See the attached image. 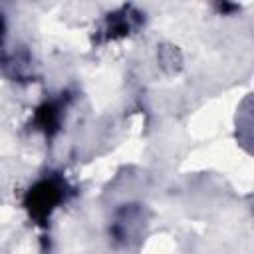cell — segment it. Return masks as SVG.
<instances>
[{"instance_id":"cell-1","label":"cell","mask_w":254,"mask_h":254,"mask_svg":"<svg viewBox=\"0 0 254 254\" xmlns=\"http://www.w3.org/2000/svg\"><path fill=\"white\" fill-rule=\"evenodd\" d=\"M77 194L64 171L48 169L34 177L20 194V208L28 222L38 230H48L56 214Z\"/></svg>"},{"instance_id":"cell-2","label":"cell","mask_w":254,"mask_h":254,"mask_svg":"<svg viewBox=\"0 0 254 254\" xmlns=\"http://www.w3.org/2000/svg\"><path fill=\"white\" fill-rule=\"evenodd\" d=\"M147 24L145 12L135 4H121L99 18L93 30V42L97 46H107L123 42L139 34Z\"/></svg>"},{"instance_id":"cell-3","label":"cell","mask_w":254,"mask_h":254,"mask_svg":"<svg viewBox=\"0 0 254 254\" xmlns=\"http://www.w3.org/2000/svg\"><path fill=\"white\" fill-rule=\"evenodd\" d=\"M71 101L73 99L67 89L40 99L30 113V129L34 133L42 135L46 141L56 139L62 133L67 111L71 107Z\"/></svg>"},{"instance_id":"cell-4","label":"cell","mask_w":254,"mask_h":254,"mask_svg":"<svg viewBox=\"0 0 254 254\" xmlns=\"http://www.w3.org/2000/svg\"><path fill=\"white\" fill-rule=\"evenodd\" d=\"M8 32H10V20H8V14L0 8V52H2L4 46H6Z\"/></svg>"}]
</instances>
